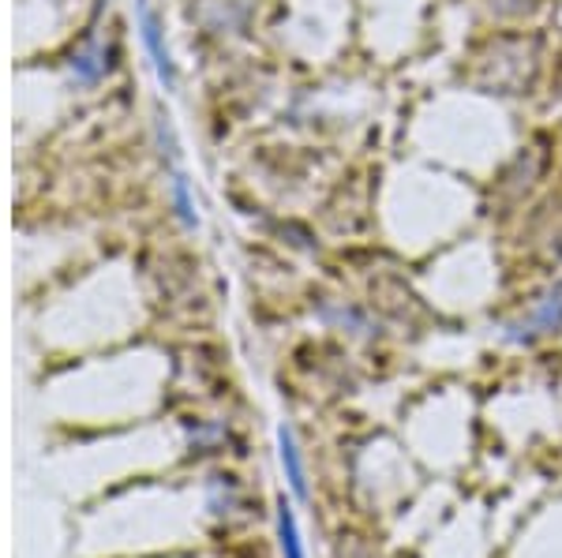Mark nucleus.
Listing matches in <instances>:
<instances>
[{"instance_id": "f03ea898", "label": "nucleus", "mask_w": 562, "mask_h": 558, "mask_svg": "<svg viewBox=\"0 0 562 558\" xmlns=\"http://www.w3.org/2000/svg\"><path fill=\"white\" fill-rule=\"evenodd\" d=\"M559 327H562V282L551 285V289L537 300V308L525 315V319L510 322V327H506V338L529 345V341L551 334V330H559Z\"/></svg>"}, {"instance_id": "7ed1b4c3", "label": "nucleus", "mask_w": 562, "mask_h": 558, "mask_svg": "<svg viewBox=\"0 0 562 558\" xmlns=\"http://www.w3.org/2000/svg\"><path fill=\"white\" fill-rule=\"evenodd\" d=\"M139 26H143V42H147L158 76L166 79V83H173V60H169V49H166V42H161V26H158L154 12L143 4V0H139Z\"/></svg>"}, {"instance_id": "0eeeda50", "label": "nucleus", "mask_w": 562, "mask_h": 558, "mask_svg": "<svg viewBox=\"0 0 562 558\" xmlns=\"http://www.w3.org/2000/svg\"><path fill=\"white\" fill-rule=\"evenodd\" d=\"M173 195H177V214H180V221L184 225H195V214H192V200H188V184L184 180H173Z\"/></svg>"}, {"instance_id": "423d86ee", "label": "nucleus", "mask_w": 562, "mask_h": 558, "mask_svg": "<svg viewBox=\"0 0 562 558\" xmlns=\"http://www.w3.org/2000/svg\"><path fill=\"white\" fill-rule=\"evenodd\" d=\"M326 319H334V322H341L346 330H352V334H360V338H375L379 330H375V322L368 319L364 311H357V308H326Z\"/></svg>"}, {"instance_id": "6e6552de", "label": "nucleus", "mask_w": 562, "mask_h": 558, "mask_svg": "<svg viewBox=\"0 0 562 558\" xmlns=\"http://www.w3.org/2000/svg\"><path fill=\"white\" fill-rule=\"evenodd\" d=\"M532 4H537V0H492V8L503 15H521V12H529Z\"/></svg>"}, {"instance_id": "39448f33", "label": "nucleus", "mask_w": 562, "mask_h": 558, "mask_svg": "<svg viewBox=\"0 0 562 558\" xmlns=\"http://www.w3.org/2000/svg\"><path fill=\"white\" fill-rule=\"evenodd\" d=\"M278 533H281V551H285V558H304L301 533H296L293 510H289V502H285V499L278 502Z\"/></svg>"}, {"instance_id": "20e7f679", "label": "nucleus", "mask_w": 562, "mask_h": 558, "mask_svg": "<svg viewBox=\"0 0 562 558\" xmlns=\"http://www.w3.org/2000/svg\"><path fill=\"white\" fill-rule=\"evenodd\" d=\"M278 446H281V465H285L289 483H293V491L304 499V494H307V480H304V462H301V449H296L293 431L281 428V431H278Z\"/></svg>"}, {"instance_id": "f257e3e1", "label": "nucleus", "mask_w": 562, "mask_h": 558, "mask_svg": "<svg viewBox=\"0 0 562 558\" xmlns=\"http://www.w3.org/2000/svg\"><path fill=\"white\" fill-rule=\"evenodd\" d=\"M540 68V49L525 34H506L476 57V83L492 94H525Z\"/></svg>"}]
</instances>
